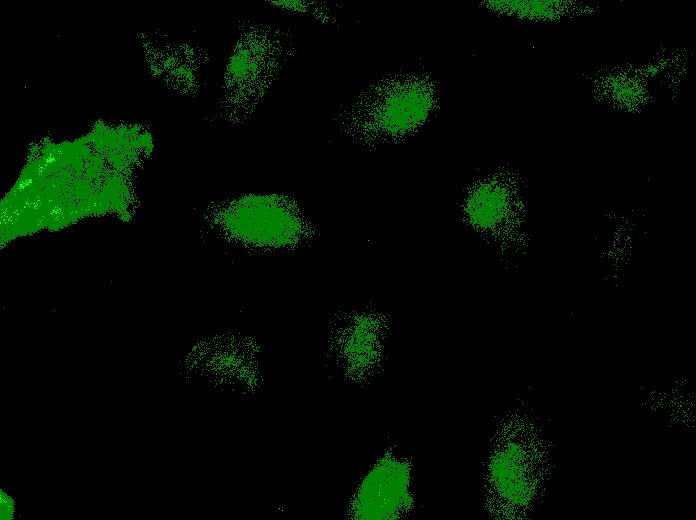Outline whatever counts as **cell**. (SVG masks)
Returning a JSON list of instances; mask_svg holds the SVG:
<instances>
[{
	"label": "cell",
	"instance_id": "cell-1",
	"mask_svg": "<svg viewBox=\"0 0 696 520\" xmlns=\"http://www.w3.org/2000/svg\"><path fill=\"white\" fill-rule=\"evenodd\" d=\"M432 84L424 77H397L368 91L346 117L350 132L392 139L416 131L434 106Z\"/></svg>",
	"mask_w": 696,
	"mask_h": 520
},
{
	"label": "cell",
	"instance_id": "cell-2",
	"mask_svg": "<svg viewBox=\"0 0 696 520\" xmlns=\"http://www.w3.org/2000/svg\"><path fill=\"white\" fill-rule=\"evenodd\" d=\"M265 37H247L244 48L237 54L234 68L238 70L239 79L244 80V100L246 107L257 100L264 89L277 61L274 53H269V45L264 44Z\"/></svg>",
	"mask_w": 696,
	"mask_h": 520
}]
</instances>
